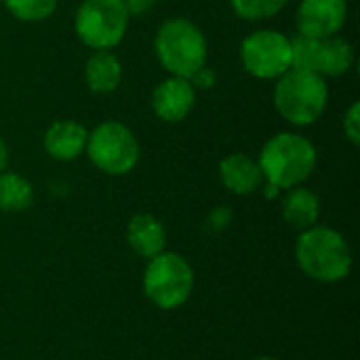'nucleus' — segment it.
<instances>
[{"instance_id": "obj_1", "label": "nucleus", "mask_w": 360, "mask_h": 360, "mask_svg": "<svg viewBox=\"0 0 360 360\" xmlns=\"http://www.w3.org/2000/svg\"><path fill=\"white\" fill-rule=\"evenodd\" d=\"M295 259L308 278L325 285L340 283L352 272V251L346 238L327 226H312L300 232Z\"/></svg>"}, {"instance_id": "obj_2", "label": "nucleus", "mask_w": 360, "mask_h": 360, "mask_svg": "<svg viewBox=\"0 0 360 360\" xmlns=\"http://www.w3.org/2000/svg\"><path fill=\"white\" fill-rule=\"evenodd\" d=\"M316 160V148L308 137L285 131L266 141L257 162L264 181L274 184L278 190H291L314 173Z\"/></svg>"}, {"instance_id": "obj_3", "label": "nucleus", "mask_w": 360, "mask_h": 360, "mask_svg": "<svg viewBox=\"0 0 360 360\" xmlns=\"http://www.w3.org/2000/svg\"><path fill=\"white\" fill-rule=\"evenodd\" d=\"M329 89L323 76L306 70L291 68L274 86V108L276 112L295 127L314 124L327 110Z\"/></svg>"}, {"instance_id": "obj_4", "label": "nucleus", "mask_w": 360, "mask_h": 360, "mask_svg": "<svg viewBox=\"0 0 360 360\" xmlns=\"http://www.w3.org/2000/svg\"><path fill=\"white\" fill-rule=\"evenodd\" d=\"M156 57L171 76L190 78L207 65V40L196 23L186 17L167 19L154 38Z\"/></svg>"}, {"instance_id": "obj_5", "label": "nucleus", "mask_w": 360, "mask_h": 360, "mask_svg": "<svg viewBox=\"0 0 360 360\" xmlns=\"http://www.w3.org/2000/svg\"><path fill=\"white\" fill-rule=\"evenodd\" d=\"M192 291L194 270L186 257L173 251H162L148 259L143 270V293L154 306L175 310L190 300Z\"/></svg>"}, {"instance_id": "obj_6", "label": "nucleus", "mask_w": 360, "mask_h": 360, "mask_svg": "<svg viewBox=\"0 0 360 360\" xmlns=\"http://www.w3.org/2000/svg\"><path fill=\"white\" fill-rule=\"evenodd\" d=\"M131 15L122 0H82L74 17V30L93 51H112L129 30Z\"/></svg>"}, {"instance_id": "obj_7", "label": "nucleus", "mask_w": 360, "mask_h": 360, "mask_svg": "<svg viewBox=\"0 0 360 360\" xmlns=\"http://www.w3.org/2000/svg\"><path fill=\"white\" fill-rule=\"evenodd\" d=\"M91 162L108 175L131 173L141 156L139 141L129 127L116 120L101 122L89 133L86 150Z\"/></svg>"}, {"instance_id": "obj_8", "label": "nucleus", "mask_w": 360, "mask_h": 360, "mask_svg": "<svg viewBox=\"0 0 360 360\" xmlns=\"http://www.w3.org/2000/svg\"><path fill=\"white\" fill-rule=\"evenodd\" d=\"M243 68L259 80H276L291 70V40L276 30H257L240 44Z\"/></svg>"}, {"instance_id": "obj_9", "label": "nucleus", "mask_w": 360, "mask_h": 360, "mask_svg": "<svg viewBox=\"0 0 360 360\" xmlns=\"http://www.w3.org/2000/svg\"><path fill=\"white\" fill-rule=\"evenodd\" d=\"M348 19L346 0H302L297 6V34L331 38L342 32Z\"/></svg>"}, {"instance_id": "obj_10", "label": "nucleus", "mask_w": 360, "mask_h": 360, "mask_svg": "<svg viewBox=\"0 0 360 360\" xmlns=\"http://www.w3.org/2000/svg\"><path fill=\"white\" fill-rule=\"evenodd\" d=\"M196 101V89L190 84L188 78L169 76L162 80L152 93V110L165 122H179L184 120Z\"/></svg>"}, {"instance_id": "obj_11", "label": "nucleus", "mask_w": 360, "mask_h": 360, "mask_svg": "<svg viewBox=\"0 0 360 360\" xmlns=\"http://www.w3.org/2000/svg\"><path fill=\"white\" fill-rule=\"evenodd\" d=\"M219 179L226 190L238 196L253 194L264 184V173L259 162L243 152H234L219 162Z\"/></svg>"}, {"instance_id": "obj_12", "label": "nucleus", "mask_w": 360, "mask_h": 360, "mask_svg": "<svg viewBox=\"0 0 360 360\" xmlns=\"http://www.w3.org/2000/svg\"><path fill=\"white\" fill-rule=\"evenodd\" d=\"M89 131L76 120H57L44 133V150L55 160H74L86 150Z\"/></svg>"}, {"instance_id": "obj_13", "label": "nucleus", "mask_w": 360, "mask_h": 360, "mask_svg": "<svg viewBox=\"0 0 360 360\" xmlns=\"http://www.w3.org/2000/svg\"><path fill=\"white\" fill-rule=\"evenodd\" d=\"M127 240L139 257L152 259L167 249V230L154 215L139 213L127 226Z\"/></svg>"}, {"instance_id": "obj_14", "label": "nucleus", "mask_w": 360, "mask_h": 360, "mask_svg": "<svg viewBox=\"0 0 360 360\" xmlns=\"http://www.w3.org/2000/svg\"><path fill=\"white\" fill-rule=\"evenodd\" d=\"M283 217L297 232H304V230L316 226L319 217H321L319 196L312 190L300 188V186L287 190V196L283 200Z\"/></svg>"}, {"instance_id": "obj_15", "label": "nucleus", "mask_w": 360, "mask_h": 360, "mask_svg": "<svg viewBox=\"0 0 360 360\" xmlns=\"http://www.w3.org/2000/svg\"><path fill=\"white\" fill-rule=\"evenodd\" d=\"M84 80H86V86L97 95L116 91L122 80L120 59L112 51H95L86 59Z\"/></svg>"}, {"instance_id": "obj_16", "label": "nucleus", "mask_w": 360, "mask_h": 360, "mask_svg": "<svg viewBox=\"0 0 360 360\" xmlns=\"http://www.w3.org/2000/svg\"><path fill=\"white\" fill-rule=\"evenodd\" d=\"M354 63V49L348 40L340 36H331L323 40L321 49V68L319 74L323 78H338L344 76Z\"/></svg>"}, {"instance_id": "obj_17", "label": "nucleus", "mask_w": 360, "mask_h": 360, "mask_svg": "<svg viewBox=\"0 0 360 360\" xmlns=\"http://www.w3.org/2000/svg\"><path fill=\"white\" fill-rule=\"evenodd\" d=\"M34 202L32 184L19 173L2 171L0 173V211L19 213L30 209Z\"/></svg>"}, {"instance_id": "obj_18", "label": "nucleus", "mask_w": 360, "mask_h": 360, "mask_svg": "<svg viewBox=\"0 0 360 360\" xmlns=\"http://www.w3.org/2000/svg\"><path fill=\"white\" fill-rule=\"evenodd\" d=\"M289 40H291V68L319 74L321 49H323L325 38L321 40V38H310V36H304V34H295Z\"/></svg>"}, {"instance_id": "obj_19", "label": "nucleus", "mask_w": 360, "mask_h": 360, "mask_svg": "<svg viewBox=\"0 0 360 360\" xmlns=\"http://www.w3.org/2000/svg\"><path fill=\"white\" fill-rule=\"evenodd\" d=\"M2 4L21 21L27 23H36V21H44L49 19L55 8H57V0H2Z\"/></svg>"}, {"instance_id": "obj_20", "label": "nucleus", "mask_w": 360, "mask_h": 360, "mask_svg": "<svg viewBox=\"0 0 360 360\" xmlns=\"http://www.w3.org/2000/svg\"><path fill=\"white\" fill-rule=\"evenodd\" d=\"M289 0H230L232 11L247 21H264L287 6Z\"/></svg>"}, {"instance_id": "obj_21", "label": "nucleus", "mask_w": 360, "mask_h": 360, "mask_svg": "<svg viewBox=\"0 0 360 360\" xmlns=\"http://www.w3.org/2000/svg\"><path fill=\"white\" fill-rule=\"evenodd\" d=\"M344 135L346 139L352 143V146H359L360 143V103L354 101L348 112L344 114Z\"/></svg>"}, {"instance_id": "obj_22", "label": "nucleus", "mask_w": 360, "mask_h": 360, "mask_svg": "<svg viewBox=\"0 0 360 360\" xmlns=\"http://www.w3.org/2000/svg\"><path fill=\"white\" fill-rule=\"evenodd\" d=\"M188 80H190V84H192L194 89H211V86L215 84L217 76H215V72H213L209 65H202V68L196 70Z\"/></svg>"}, {"instance_id": "obj_23", "label": "nucleus", "mask_w": 360, "mask_h": 360, "mask_svg": "<svg viewBox=\"0 0 360 360\" xmlns=\"http://www.w3.org/2000/svg\"><path fill=\"white\" fill-rule=\"evenodd\" d=\"M154 2H156V0H122L127 13H129L131 17H133V15H143V13H148V11L154 6Z\"/></svg>"}, {"instance_id": "obj_24", "label": "nucleus", "mask_w": 360, "mask_h": 360, "mask_svg": "<svg viewBox=\"0 0 360 360\" xmlns=\"http://www.w3.org/2000/svg\"><path fill=\"white\" fill-rule=\"evenodd\" d=\"M6 167H8V146H6V141L0 137V173L6 171Z\"/></svg>"}, {"instance_id": "obj_25", "label": "nucleus", "mask_w": 360, "mask_h": 360, "mask_svg": "<svg viewBox=\"0 0 360 360\" xmlns=\"http://www.w3.org/2000/svg\"><path fill=\"white\" fill-rule=\"evenodd\" d=\"M262 188H264V194H266V198H276V196L281 194V190H278L274 184H268V181H264V184H262Z\"/></svg>"}, {"instance_id": "obj_26", "label": "nucleus", "mask_w": 360, "mask_h": 360, "mask_svg": "<svg viewBox=\"0 0 360 360\" xmlns=\"http://www.w3.org/2000/svg\"><path fill=\"white\" fill-rule=\"evenodd\" d=\"M253 360H276V359H272V356H257V359H253Z\"/></svg>"}, {"instance_id": "obj_27", "label": "nucleus", "mask_w": 360, "mask_h": 360, "mask_svg": "<svg viewBox=\"0 0 360 360\" xmlns=\"http://www.w3.org/2000/svg\"><path fill=\"white\" fill-rule=\"evenodd\" d=\"M0 4H2V0H0Z\"/></svg>"}]
</instances>
